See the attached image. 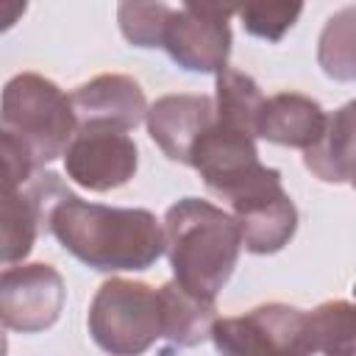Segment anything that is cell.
<instances>
[{"instance_id":"15","label":"cell","mask_w":356,"mask_h":356,"mask_svg":"<svg viewBox=\"0 0 356 356\" xmlns=\"http://www.w3.org/2000/svg\"><path fill=\"white\" fill-rule=\"evenodd\" d=\"M159 289H161V300H164V339L170 345L195 348L206 337H211V328L217 323L214 300L184 289L175 278L161 284Z\"/></svg>"},{"instance_id":"4","label":"cell","mask_w":356,"mask_h":356,"mask_svg":"<svg viewBox=\"0 0 356 356\" xmlns=\"http://www.w3.org/2000/svg\"><path fill=\"white\" fill-rule=\"evenodd\" d=\"M0 120L6 136L22 145L36 170L64 156L78 134V117L67 92L39 72H19L3 86Z\"/></svg>"},{"instance_id":"5","label":"cell","mask_w":356,"mask_h":356,"mask_svg":"<svg viewBox=\"0 0 356 356\" xmlns=\"http://www.w3.org/2000/svg\"><path fill=\"white\" fill-rule=\"evenodd\" d=\"M86 325L100 350L111 356H142L164 339L161 289L145 281L108 278L89 303Z\"/></svg>"},{"instance_id":"13","label":"cell","mask_w":356,"mask_h":356,"mask_svg":"<svg viewBox=\"0 0 356 356\" xmlns=\"http://www.w3.org/2000/svg\"><path fill=\"white\" fill-rule=\"evenodd\" d=\"M325 125L328 114L314 97L300 92H275L261 103L256 136L273 145L309 150L323 136Z\"/></svg>"},{"instance_id":"12","label":"cell","mask_w":356,"mask_h":356,"mask_svg":"<svg viewBox=\"0 0 356 356\" xmlns=\"http://www.w3.org/2000/svg\"><path fill=\"white\" fill-rule=\"evenodd\" d=\"M64 189L61 178L56 172H36L25 186L6 189L3 197V261L17 264L22 261L33 242L39 228H47V214L58 192Z\"/></svg>"},{"instance_id":"3","label":"cell","mask_w":356,"mask_h":356,"mask_svg":"<svg viewBox=\"0 0 356 356\" xmlns=\"http://www.w3.org/2000/svg\"><path fill=\"white\" fill-rule=\"evenodd\" d=\"M161 225L172 278L184 289L214 300L231 281L245 248L234 214L203 197H181L167 209Z\"/></svg>"},{"instance_id":"19","label":"cell","mask_w":356,"mask_h":356,"mask_svg":"<svg viewBox=\"0 0 356 356\" xmlns=\"http://www.w3.org/2000/svg\"><path fill=\"white\" fill-rule=\"evenodd\" d=\"M300 11H303L300 3H250L236 8L245 31L267 42H278L295 25Z\"/></svg>"},{"instance_id":"17","label":"cell","mask_w":356,"mask_h":356,"mask_svg":"<svg viewBox=\"0 0 356 356\" xmlns=\"http://www.w3.org/2000/svg\"><path fill=\"white\" fill-rule=\"evenodd\" d=\"M317 64L334 81H356V6L325 19L317 39Z\"/></svg>"},{"instance_id":"9","label":"cell","mask_w":356,"mask_h":356,"mask_svg":"<svg viewBox=\"0 0 356 356\" xmlns=\"http://www.w3.org/2000/svg\"><path fill=\"white\" fill-rule=\"evenodd\" d=\"M139 167L136 142L117 128L83 125L64 153L67 175L89 192H111L125 186Z\"/></svg>"},{"instance_id":"1","label":"cell","mask_w":356,"mask_h":356,"mask_svg":"<svg viewBox=\"0 0 356 356\" xmlns=\"http://www.w3.org/2000/svg\"><path fill=\"white\" fill-rule=\"evenodd\" d=\"M47 231L97 273L147 270L167 253L164 225L153 211L89 203L67 186L50 206Z\"/></svg>"},{"instance_id":"6","label":"cell","mask_w":356,"mask_h":356,"mask_svg":"<svg viewBox=\"0 0 356 356\" xmlns=\"http://www.w3.org/2000/svg\"><path fill=\"white\" fill-rule=\"evenodd\" d=\"M211 342L220 356H314L309 312L273 300L248 309L245 314L217 317Z\"/></svg>"},{"instance_id":"10","label":"cell","mask_w":356,"mask_h":356,"mask_svg":"<svg viewBox=\"0 0 356 356\" xmlns=\"http://www.w3.org/2000/svg\"><path fill=\"white\" fill-rule=\"evenodd\" d=\"M214 97L211 95H161L147 108V134L161 147L170 161L192 164V153L200 136L214 125Z\"/></svg>"},{"instance_id":"18","label":"cell","mask_w":356,"mask_h":356,"mask_svg":"<svg viewBox=\"0 0 356 356\" xmlns=\"http://www.w3.org/2000/svg\"><path fill=\"white\" fill-rule=\"evenodd\" d=\"M317 353L323 356H356V303L323 300L309 312Z\"/></svg>"},{"instance_id":"7","label":"cell","mask_w":356,"mask_h":356,"mask_svg":"<svg viewBox=\"0 0 356 356\" xmlns=\"http://www.w3.org/2000/svg\"><path fill=\"white\" fill-rule=\"evenodd\" d=\"M234 220L242 228L245 250L267 256L289 245L298 231V209L281 184V172L264 167L228 200Z\"/></svg>"},{"instance_id":"14","label":"cell","mask_w":356,"mask_h":356,"mask_svg":"<svg viewBox=\"0 0 356 356\" xmlns=\"http://www.w3.org/2000/svg\"><path fill=\"white\" fill-rule=\"evenodd\" d=\"M303 164L323 184H348L356 189V100L328 114L323 136L303 150Z\"/></svg>"},{"instance_id":"11","label":"cell","mask_w":356,"mask_h":356,"mask_svg":"<svg viewBox=\"0 0 356 356\" xmlns=\"http://www.w3.org/2000/svg\"><path fill=\"white\" fill-rule=\"evenodd\" d=\"M78 128L97 125V128H117V131H134L142 120H147V100L131 75L122 72H103L92 81L75 86L70 92Z\"/></svg>"},{"instance_id":"16","label":"cell","mask_w":356,"mask_h":356,"mask_svg":"<svg viewBox=\"0 0 356 356\" xmlns=\"http://www.w3.org/2000/svg\"><path fill=\"white\" fill-rule=\"evenodd\" d=\"M261 103H264V95H261L259 83L248 72L225 67L217 75L214 111H217L220 122H225L231 128H239V131H248V134L256 136V120H259Z\"/></svg>"},{"instance_id":"8","label":"cell","mask_w":356,"mask_h":356,"mask_svg":"<svg viewBox=\"0 0 356 356\" xmlns=\"http://www.w3.org/2000/svg\"><path fill=\"white\" fill-rule=\"evenodd\" d=\"M67 289L56 267L44 261L8 264L0 278V317L8 331L36 334L50 328L64 309Z\"/></svg>"},{"instance_id":"2","label":"cell","mask_w":356,"mask_h":356,"mask_svg":"<svg viewBox=\"0 0 356 356\" xmlns=\"http://www.w3.org/2000/svg\"><path fill=\"white\" fill-rule=\"evenodd\" d=\"M236 8L222 6H167V3H120L117 22L134 47H161L189 72L220 75L231 56L228 17Z\"/></svg>"}]
</instances>
